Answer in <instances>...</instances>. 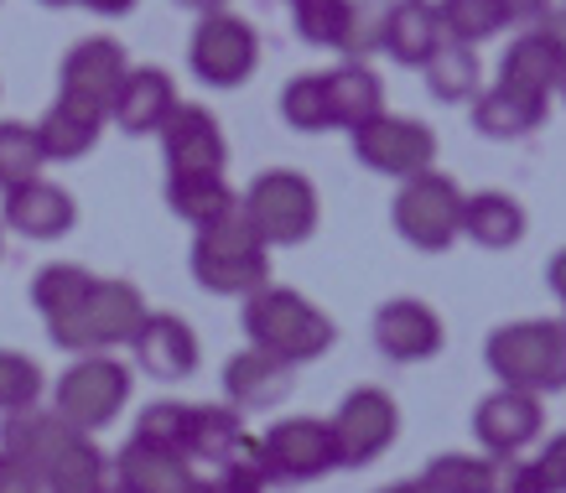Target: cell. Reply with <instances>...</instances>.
Returning <instances> with one entry per match:
<instances>
[{
	"mask_svg": "<svg viewBox=\"0 0 566 493\" xmlns=\"http://www.w3.org/2000/svg\"><path fill=\"white\" fill-rule=\"evenodd\" d=\"M146 296L130 281H94V291L84 296V306L63 317L57 327H48L57 348L69 354H104V348H120L140 333L146 323Z\"/></svg>",
	"mask_w": 566,
	"mask_h": 493,
	"instance_id": "277c9868",
	"label": "cell"
},
{
	"mask_svg": "<svg viewBox=\"0 0 566 493\" xmlns=\"http://www.w3.org/2000/svg\"><path fill=\"white\" fill-rule=\"evenodd\" d=\"M130 348H136V364L151 379H188L198 369V338L172 312H146V323L130 338Z\"/></svg>",
	"mask_w": 566,
	"mask_h": 493,
	"instance_id": "ffe728a7",
	"label": "cell"
},
{
	"mask_svg": "<svg viewBox=\"0 0 566 493\" xmlns=\"http://www.w3.org/2000/svg\"><path fill=\"white\" fill-rule=\"evenodd\" d=\"M546 281H551V291H556V302H562V323H566V250H556V255H551Z\"/></svg>",
	"mask_w": 566,
	"mask_h": 493,
	"instance_id": "ee69618b",
	"label": "cell"
},
{
	"mask_svg": "<svg viewBox=\"0 0 566 493\" xmlns=\"http://www.w3.org/2000/svg\"><path fill=\"white\" fill-rule=\"evenodd\" d=\"M260 458H265L275 483H312V478H327L333 468H344L338 462V442H333V426L317 421V416L275 421L260 437Z\"/></svg>",
	"mask_w": 566,
	"mask_h": 493,
	"instance_id": "9c48e42d",
	"label": "cell"
},
{
	"mask_svg": "<svg viewBox=\"0 0 566 493\" xmlns=\"http://www.w3.org/2000/svg\"><path fill=\"white\" fill-rule=\"evenodd\" d=\"M556 94H562V99H566V69H562V84H556Z\"/></svg>",
	"mask_w": 566,
	"mask_h": 493,
	"instance_id": "db71d44e",
	"label": "cell"
},
{
	"mask_svg": "<svg viewBox=\"0 0 566 493\" xmlns=\"http://www.w3.org/2000/svg\"><path fill=\"white\" fill-rule=\"evenodd\" d=\"M78 442H84V431H73L57 410H42V406L17 410V416L0 421V458L27 478V489L32 493H42V483L52 478V468L69 458Z\"/></svg>",
	"mask_w": 566,
	"mask_h": 493,
	"instance_id": "ba28073f",
	"label": "cell"
},
{
	"mask_svg": "<svg viewBox=\"0 0 566 493\" xmlns=\"http://www.w3.org/2000/svg\"><path fill=\"white\" fill-rule=\"evenodd\" d=\"M375 348L395 364H421L442 348V317L416 296H395L375 312Z\"/></svg>",
	"mask_w": 566,
	"mask_h": 493,
	"instance_id": "2e32d148",
	"label": "cell"
},
{
	"mask_svg": "<svg viewBox=\"0 0 566 493\" xmlns=\"http://www.w3.org/2000/svg\"><path fill=\"white\" fill-rule=\"evenodd\" d=\"M32 130H36V140H42V156H48V161H78L84 151H94V140H99V130H104V115L99 109H84V104H73V99H57Z\"/></svg>",
	"mask_w": 566,
	"mask_h": 493,
	"instance_id": "4316f807",
	"label": "cell"
},
{
	"mask_svg": "<svg viewBox=\"0 0 566 493\" xmlns=\"http://www.w3.org/2000/svg\"><path fill=\"white\" fill-rule=\"evenodd\" d=\"M385 21H390V0H348V27L338 52H348V63L385 52Z\"/></svg>",
	"mask_w": 566,
	"mask_h": 493,
	"instance_id": "8d00e7d4",
	"label": "cell"
},
{
	"mask_svg": "<svg viewBox=\"0 0 566 493\" xmlns=\"http://www.w3.org/2000/svg\"><path fill=\"white\" fill-rule=\"evenodd\" d=\"M535 473H541V489L546 493H566V431H556L541 452H535Z\"/></svg>",
	"mask_w": 566,
	"mask_h": 493,
	"instance_id": "7bdbcfd3",
	"label": "cell"
},
{
	"mask_svg": "<svg viewBox=\"0 0 566 493\" xmlns=\"http://www.w3.org/2000/svg\"><path fill=\"white\" fill-rule=\"evenodd\" d=\"M177 6H188V11H198V17H213V11H223V0H177Z\"/></svg>",
	"mask_w": 566,
	"mask_h": 493,
	"instance_id": "681fc988",
	"label": "cell"
},
{
	"mask_svg": "<svg viewBox=\"0 0 566 493\" xmlns=\"http://www.w3.org/2000/svg\"><path fill=\"white\" fill-rule=\"evenodd\" d=\"M327 115H333V130H348V136L385 115V84L369 73V63H344L327 73Z\"/></svg>",
	"mask_w": 566,
	"mask_h": 493,
	"instance_id": "7402d4cb",
	"label": "cell"
},
{
	"mask_svg": "<svg viewBox=\"0 0 566 493\" xmlns=\"http://www.w3.org/2000/svg\"><path fill=\"white\" fill-rule=\"evenodd\" d=\"M125 73H130V63H125V48L115 42V36H88V42H78V48L63 57V73H57V99H73L84 104V109H99L104 119H109V109H115V94H120Z\"/></svg>",
	"mask_w": 566,
	"mask_h": 493,
	"instance_id": "7c38bea8",
	"label": "cell"
},
{
	"mask_svg": "<svg viewBox=\"0 0 566 493\" xmlns=\"http://www.w3.org/2000/svg\"><path fill=\"white\" fill-rule=\"evenodd\" d=\"M437 17H442V32L452 42L479 48V42L504 32L515 21V11H510V0H437Z\"/></svg>",
	"mask_w": 566,
	"mask_h": 493,
	"instance_id": "1f68e13d",
	"label": "cell"
},
{
	"mask_svg": "<svg viewBox=\"0 0 566 493\" xmlns=\"http://www.w3.org/2000/svg\"><path fill=\"white\" fill-rule=\"evenodd\" d=\"M531 219H525V208L510 198V192H473L463 198V234L479 244V250H515L520 239H525Z\"/></svg>",
	"mask_w": 566,
	"mask_h": 493,
	"instance_id": "484cf974",
	"label": "cell"
},
{
	"mask_svg": "<svg viewBox=\"0 0 566 493\" xmlns=\"http://www.w3.org/2000/svg\"><path fill=\"white\" fill-rule=\"evenodd\" d=\"M390 213H395L400 239L416 244V250H427V255H442L447 244L463 234V192H458V182L442 177V171H416V177H406L400 192H395Z\"/></svg>",
	"mask_w": 566,
	"mask_h": 493,
	"instance_id": "5b68a950",
	"label": "cell"
},
{
	"mask_svg": "<svg viewBox=\"0 0 566 493\" xmlns=\"http://www.w3.org/2000/svg\"><path fill=\"white\" fill-rule=\"evenodd\" d=\"M442 17L431 0H390V21H385V52L400 69H421L437 42H442Z\"/></svg>",
	"mask_w": 566,
	"mask_h": 493,
	"instance_id": "603a6c76",
	"label": "cell"
},
{
	"mask_svg": "<svg viewBox=\"0 0 566 493\" xmlns=\"http://www.w3.org/2000/svg\"><path fill=\"white\" fill-rule=\"evenodd\" d=\"M244 437H250V431H244L240 410L192 406V416H188V462H208V468H219V462L229 458Z\"/></svg>",
	"mask_w": 566,
	"mask_h": 493,
	"instance_id": "f1b7e54d",
	"label": "cell"
},
{
	"mask_svg": "<svg viewBox=\"0 0 566 493\" xmlns=\"http://www.w3.org/2000/svg\"><path fill=\"white\" fill-rule=\"evenodd\" d=\"M42 6H78V0H42Z\"/></svg>",
	"mask_w": 566,
	"mask_h": 493,
	"instance_id": "f5cc1de1",
	"label": "cell"
},
{
	"mask_svg": "<svg viewBox=\"0 0 566 493\" xmlns=\"http://www.w3.org/2000/svg\"><path fill=\"white\" fill-rule=\"evenodd\" d=\"M42 406V369L17 348H0V416Z\"/></svg>",
	"mask_w": 566,
	"mask_h": 493,
	"instance_id": "74e56055",
	"label": "cell"
},
{
	"mask_svg": "<svg viewBox=\"0 0 566 493\" xmlns=\"http://www.w3.org/2000/svg\"><path fill=\"white\" fill-rule=\"evenodd\" d=\"M203 483H208V493H265L275 478H271V468H265V458H260V442L244 437Z\"/></svg>",
	"mask_w": 566,
	"mask_h": 493,
	"instance_id": "e575fe53",
	"label": "cell"
},
{
	"mask_svg": "<svg viewBox=\"0 0 566 493\" xmlns=\"http://www.w3.org/2000/svg\"><path fill=\"white\" fill-rule=\"evenodd\" d=\"M546 426V410H541V395H525V390H510L499 385L494 395H483L479 410H473V437L489 458H515L525 447L541 437Z\"/></svg>",
	"mask_w": 566,
	"mask_h": 493,
	"instance_id": "9a60e30c",
	"label": "cell"
},
{
	"mask_svg": "<svg viewBox=\"0 0 566 493\" xmlns=\"http://www.w3.org/2000/svg\"><path fill=\"white\" fill-rule=\"evenodd\" d=\"M177 104L182 99H177L172 78H167L161 69H130L125 73V84H120V94H115L109 119L120 125L125 136H156Z\"/></svg>",
	"mask_w": 566,
	"mask_h": 493,
	"instance_id": "44dd1931",
	"label": "cell"
},
{
	"mask_svg": "<svg viewBox=\"0 0 566 493\" xmlns=\"http://www.w3.org/2000/svg\"><path fill=\"white\" fill-rule=\"evenodd\" d=\"M333 442H338V462L344 468H364L375 462L400 431V410L385 390H354L344 395V406L333 410Z\"/></svg>",
	"mask_w": 566,
	"mask_h": 493,
	"instance_id": "4fadbf2b",
	"label": "cell"
},
{
	"mask_svg": "<svg viewBox=\"0 0 566 493\" xmlns=\"http://www.w3.org/2000/svg\"><path fill=\"white\" fill-rule=\"evenodd\" d=\"M296 36L312 48H338L348 27V0H296L292 6Z\"/></svg>",
	"mask_w": 566,
	"mask_h": 493,
	"instance_id": "ab89813d",
	"label": "cell"
},
{
	"mask_svg": "<svg viewBox=\"0 0 566 493\" xmlns=\"http://www.w3.org/2000/svg\"><path fill=\"white\" fill-rule=\"evenodd\" d=\"M6 229H17L27 239H63L78 219V208H73V192L48 182V177H32V182H21V188L6 192Z\"/></svg>",
	"mask_w": 566,
	"mask_h": 493,
	"instance_id": "d6986e66",
	"label": "cell"
},
{
	"mask_svg": "<svg viewBox=\"0 0 566 493\" xmlns=\"http://www.w3.org/2000/svg\"><path fill=\"white\" fill-rule=\"evenodd\" d=\"M0 493H32V489H27V478H21L6 458H0Z\"/></svg>",
	"mask_w": 566,
	"mask_h": 493,
	"instance_id": "7dc6e473",
	"label": "cell"
},
{
	"mask_svg": "<svg viewBox=\"0 0 566 493\" xmlns=\"http://www.w3.org/2000/svg\"><path fill=\"white\" fill-rule=\"evenodd\" d=\"M562 69H566V52L556 48V36H551L546 27H531V32H520L515 42L504 48L499 84L551 104V94H556V84H562Z\"/></svg>",
	"mask_w": 566,
	"mask_h": 493,
	"instance_id": "e0dca14e",
	"label": "cell"
},
{
	"mask_svg": "<svg viewBox=\"0 0 566 493\" xmlns=\"http://www.w3.org/2000/svg\"><path fill=\"white\" fill-rule=\"evenodd\" d=\"M192 281L213 296H255L271 286V244L260 239L244 203L192 234Z\"/></svg>",
	"mask_w": 566,
	"mask_h": 493,
	"instance_id": "6da1fadb",
	"label": "cell"
},
{
	"mask_svg": "<svg viewBox=\"0 0 566 493\" xmlns=\"http://www.w3.org/2000/svg\"><path fill=\"white\" fill-rule=\"evenodd\" d=\"M99 493H125V489H99Z\"/></svg>",
	"mask_w": 566,
	"mask_h": 493,
	"instance_id": "11a10c76",
	"label": "cell"
},
{
	"mask_svg": "<svg viewBox=\"0 0 566 493\" xmlns=\"http://www.w3.org/2000/svg\"><path fill=\"white\" fill-rule=\"evenodd\" d=\"M188 416H192V406H177V400H156V406L140 410L136 437H130V442L188 458Z\"/></svg>",
	"mask_w": 566,
	"mask_h": 493,
	"instance_id": "d590c367",
	"label": "cell"
},
{
	"mask_svg": "<svg viewBox=\"0 0 566 493\" xmlns=\"http://www.w3.org/2000/svg\"><path fill=\"white\" fill-rule=\"evenodd\" d=\"M354 156L379 177H416L431 171L437 161V136H431L421 119H400V115H379L364 130H354Z\"/></svg>",
	"mask_w": 566,
	"mask_h": 493,
	"instance_id": "8fae6325",
	"label": "cell"
},
{
	"mask_svg": "<svg viewBox=\"0 0 566 493\" xmlns=\"http://www.w3.org/2000/svg\"><path fill=\"white\" fill-rule=\"evenodd\" d=\"M535 27H546V32L556 36V48L566 52V6H562V11H546V17L535 21Z\"/></svg>",
	"mask_w": 566,
	"mask_h": 493,
	"instance_id": "bcb514c9",
	"label": "cell"
},
{
	"mask_svg": "<svg viewBox=\"0 0 566 493\" xmlns=\"http://www.w3.org/2000/svg\"><path fill=\"white\" fill-rule=\"evenodd\" d=\"M104 489V458L94 452V442H78L69 458L52 468V478L42 483V493H99Z\"/></svg>",
	"mask_w": 566,
	"mask_h": 493,
	"instance_id": "60d3db41",
	"label": "cell"
},
{
	"mask_svg": "<svg viewBox=\"0 0 566 493\" xmlns=\"http://www.w3.org/2000/svg\"><path fill=\"white\" fill-rule=\"evenodd\" d=\"M510 11H515V21H541L546 17V0H510Z\"/></svg>",
	"mask_w": 566,
	"mask_h": 493,
	"instance_id": "c3c4849f",
	"label": "cell"
},
{
	"mask_svg": "<svg viewBox=\"0 0 566 493\" xmlns=\"http://www.w3.org/2000/svg\"><path fill=\"white\" fill-rule=\"evenodd\" d=\"M156 136H161V156H167V177H223L229 146H223L219 119L203 104H177Z\"/></svg>",
	"mask_w": 566,
	"mask_h": 493,
	"instance_id": "5bb4252c",
	"label": "cell"
},
{
	"mask_svg": "<svg viewBox=\"0 0 566 493\" xmlns=\"http://www.w3.org/2000/svg\"><path fill=\"white\" fill-rule=\"evenodd\" d=\"M188 493H208V483H203V478H198V483H192V489Z\"/></svg>",
	"mask_w": 566,
	"mask_h": 493,
	"instance_id": "816d5d0a",
	"label": "cell"
},
{
	"mask_svg": "<svg viewBox=\"0 0 566 493\" xmlns=\"http://www.w3.org/2000/svg\"><path fill=\"white\" fill-rule=\"evenodd\" d=\"M240 203L265 244H302L317 229V188L302 171H260Z\"/></svg>",
	"mask_w": 566,
	"mask_h": 493,
	"instance_id": "52a82bcc",
	"label": "cell"
},
{
	"mask_svg": "<svg viewBox=\"0 0 566 493\" xmlns=\"http://www.w3.org/2000/svg\"><path fill=\"white\" fill-rule=\"evenodd\" d=\"M292 6H296V0H292Z\"/></svg>",
	"mask_w": 566,
	"mask_h": 493,
	"instance_id": "9f6ffc18",
	"label": "cell"
},
{
	"mask_svg": "<svg viewBox=\"0 0 566 493\" xmlns=\"http://www.w3.org/2000/svg\"><path fill=\"white\" fill-rule=\"evenodd\" d=\"M94 291V275L84 265H48V271L32 275V306L42 312V323L57 327L63 317H73L84 296Z\"/></svg>",
	"mask_w": 566,
	"mask_h": 493,
	"instance_id": "4dcf8cb0",
	"label": "cell"
},
{
	"mask_svg": "<svg viewBox=\"0 0 566 493\" xmlns=\"http://www.w3.org/2000/svg\"><path fill=\"white\" fill-rule=\"evenodd\" d=\"M421 78H427L431 99L442 104H463V99H479V52L468 48V42H452V36H442L437 42V52H431L427 63H421Z\"/></svg>",
	"mask_w": 566,
	"mask_h": 493,
	"instance_id": "83f0119b",
	"label": "cell"
},
{
	"mask_svg": "<svg viewBox=\"0 0 566 493\" xmlns=\"http://www.w3.org/2000/svg\"><path fill=\"white\" fill-rule=\"evenodd\" d=\"M115 489L125 493H188L198 483L188 458L177 452H156V447H140V442H125V452L115 458Z\"/></svg>",
	"mask_w": 566,
	"mask_h": 493,
	"instance_id": "cb8c5ba5",
	"label": "cell"
},
{
	"mask_svg": "<svg viewBox=\"0 0 566 493\" xmlns=\"http://www.w3.org/2000/svg\"><path fill=\"white\" fill-rule=\"evenodd\" d=\"M562 6H566V0H562Z\"/></svg>",
	"mask_w": 566,
	"mask_h": 493,
	"instance_id": "6f0895ef",
	"label": "cell"
},
{
	"mask_svg": "<svg viewBox=\"0 0 566 493\" xmlns=\"http://www.w3.org/2000/svg\"><path fill=\"white\" fill-rule=\"evenodd\" d=\"M379 493H431L421 478H411V483H390V489H379Z\"/></svg>",
	"mask_w": 566,
	"mask_h": 493,
	"instance_id": "f907efd6",
	"label": "cell"
},
{
	"mask_svg": "<svg viewBox=\"0 0 566 493\" xmlns=\"http://www.w3.org/2000/svg\"><path fill=\"white\" fill-rule=\"evenodd\" d=\"M188 63L208 88H240L260 63L255 27L240 17H229V11H213V17H203L198 32H192Z\"/></svg>",
	"mask_w": 566,
	"mask_h": 493,
	"instance_id": "30bf717a",
	"label": "cell"
},
{
	"mask_svg": "<svg viewBox=\"0 0 566 493\" xmlns=\"http://www.w3.org/2000/svg\"><path fill=\"white\" fill-rule=\"evenodd\" d=\"M551 104L546 99H531V94H515V88H479L473 99V130L489 140H525L531 130H541Z\"/></svg>",
	"mask_w": 566,
	"mask_h": 493,
	"instance_id": "d4e9b609",
	"label": "cell"
},
{
	"mask_svg": "<svg viewBox=\"0 0 566 493\" xmlns=\"http://www.w3.org/2000/svg\"><path fill=\"white\" fill-rule=\"evenodd\" d=\"M42 167H48V156H42V140H36L32 125L0 119V192H11V188H21V182L42 177Z\"/></svg>",
	"mask_w": 566,
	"mask_h": 493,
	"instance_id": "d6a6232c",
	"label": "cell"
},
{
	"mask_svg": "<svg viewBox=\"0 0 566 493\" xmlns=\"http://www.w3.org/2000/svg\"><path fill=\"white\" fill-rule=\"evenodd\" d=\"M489 493H546L531 458H489Z\"/></svg>",
	"mask_w": 566,
	"mask_h": 493,
	"instance_id": "b9f144b4",
	"label": "cell"
},
{
	"mask_svg": "<svg viewBox=\"0 0 566 493\" xmlns=\"http://www.w3.org/2000/svg\"><path fill=\"white\" fill-rule=\"evenodd\" d=\"M130 400V369L109 354H78L69 375L57 379V395H52V410L73 426V431H104Z\"/></svg>",
	"mask_w": 566,
	"mask_h": 493,
	"instance_id": "8992f818",
	"label": "cell"
},
{
	"mask_svg": "<svg viewBox=\"0 0 566 493\" xmlns=\"http://www.w3.org/2000/svg\"><path fill=\"white\" fill-rule=\"evenodd\" d=\"M483 358L499 385L525 395H556L566 390V323L556 317H525L489 333Z\"/></svg>",
	"mask_w": 566,
	"mask_h": 493,
	"instance_id": "7a4b0ae2",
	"label": "cell"
},
{
	"mask_svg": "<svg viewBox=\"0 0 566 493\" xmlns=\"http://www.w3.org/2000/svg\"><path fill=\"white\" fill-rule=\"evenodd\" d=\"M240 323L250 333V348H265V354L286 358V364H312V358H323L333 348L327 312L286 286H260L255 296H244Z\"/></svg>",
	"mask_w": 566,
	"mask_h": 493,
	"instance_id": "3957f363",
	"label": "cell"
},
{
	"mask_svg": "<svg viewBox=\"0 0 566 493\" xmlns=\"http://www.w3.org/2000/svg\"><path fill=\"white\" fill-rule=\"evenodd\" d=\"M234 203L240 198H234V188L223 177H167V208L182 223H192V234L208 229L213 219H223Z\"/></svg>",
	"mask_w": 566,
	"mask_h": 493,
	"instance_id": "f546056e",
	"label": "cell"
},
{
	"mask_svg": "<svg viewBox=\"0 0 566 493\" xmlns=\"http://www.w3.org/2000/svg\"><path fill=\"white\" fill-rule=\"evenodd\" d=\"M223 390H229V406L271 410L296 390V364L265 354V348H244L223 364Z\"/></svg>",
	"mask_w": 566,
	"mask_h": 493,
	"instance_id": "ac0fdd59",
	"label": "cell"
},
{
	"mask_svg": "<svg viewBox=\"0 0 566 493\" xmlns=\"http://www.w3.org/2000/svg\"><path fill=\"white\" fill-rule=\"evenodd\" d=\"M281 119L292 130H302V136L333 130V115H327V73H296L292 84L281 88Z\"/></svg>",
	"mask_w": 566,
	"mask_h": 493,
	"instance_id": "836d02e7",
	"label": "cell"
},
{
	"mask_svg": "<svg viewBox=\"0 0 566 493\" xmlns=\"http://www.w3.org/2000/svg\"><path fill=\"white\" fill-rule=\"evenodd\" d=\"M78 6H88V11H94V17H130V11H136L140 0H78Z\"/></svg>",
	"mask_w": 566,
	"mask_h": 493,
	"instance_id": "f6af8a7d",
	"label": "cell"
},
{
	"mask_svg": "<svg viewBox=\"0 0 566 493\" xmlns=\"http://www.w3.org/2000/svg\"><path fill=\"white\" fill-rule=\"evenodd\" d=\"M431 493H489V458H468V452H442L427 462L421 473Z\"/></svg>",
	"mask_w": 566,
	"mask_h": 493,
	"instance_id": "f35d334b",
	"label": "cell"
}]
</instances>
